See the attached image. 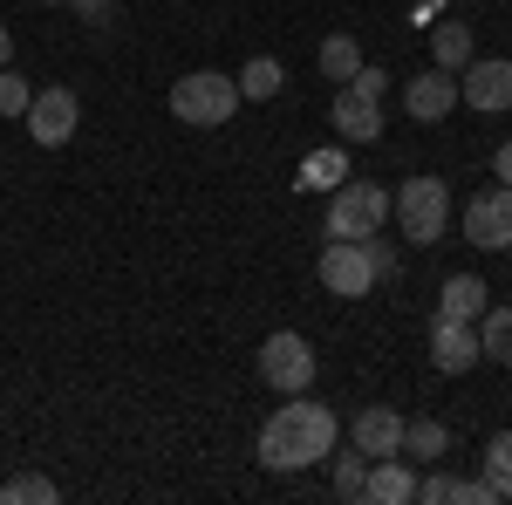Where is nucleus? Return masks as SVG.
<instances>
[{
    "label": "nucleus",
    "mask_w": 512,
    "mask_h": 505,
    "mask_svg": "<svg viewBox=\"0 0 512 505\" xmlns=\"http://www.w3.org/2000/svg\"><path fill=\"white\" fill-rule=\"evenodd\" d=\"M383 219H390V192L383 185H369V178H342L335 192H328V239H369L383 233Z\"/></svg>",
    "instance_id": "nucleus-4"
},
{
    "label": "nucleus",
    "mask_w": 512,
    "mask_h": 505,
    "mask_svg": "<svg viewBox=\"0 0 512 505\" xmlns=\"http://www.w3.org/2000/svg\"><path fill=\"white\" fill-rule=\"evenodd\" d=\"M444 451H451V430L437 424V417H403V458L444 465Z\"/></svg>",
    "instance_id": "nucleus-16"
},
{
    "label": "nucleus",
    "mask_w": 512,
    "mask_h": 505,
    "mask_svg": "<svg viewBox=\"0 0 512 505\" xmlns=\"http://www.w3.org/2000/svg\"><path fill=\"white\" fill-rule=\"evenodd\" d=\"M21 123H28V137H35L41 151H62V144L82 130V96L62 89V82H55V89H35V103H28Z\"/></svg>",
    "instance_id": "nucleus-7"
},
{
    "label": "nucleus",
    "mask_w": 512,
    "mask_h": 505,
    "mask_svg": "<svg viewBox=\"0 0 512 505\" xmlns=\"http://www.w3.org/2000/svg\"><path fill=\"white\" fill-rule=\"evenodd\" d=\"M403 110H410L417 123H444L451 110H458V76L431 62L424 76H410V82H403Z\"/></svg>",
    "instance_id": "nucleus-11"
},
{
    "label": "nucleus",
    "mask_w": 512,
    "mask_h": 505,
    "mask_svg": "<svg viewBox=\"0 0 512 505\" xmlns=\"http://www.w3.org/2000/svg\"><path fill=\"white\" fill-rule=\"evenodd\" d=\"M465 239L485 253H512V185H485L465 205Z\"/></svg>",
    "instance_id": "nucleus-8"
},
{
    "label": "nucleus",
    "mask_w": 512,
    "mask_h": 505,
    "mask_svg": "<svg viewBox=\"0 0 512 505\" xmlns=\"http://www.w3.org/2000/svg\"><path fill=\"white\" fill-rule=\"evenodd\" d=\"M431 362H437V376H472L478 362H485L478 321H444V314H437L431 321Z\"/></svg>",
    "instance_id": "nucleus-10"
},
{
    "label": "nucleus",
    "mask_w": 512,
    "mask_h": 505,
    "mask_svg": "<svg viewBox=\"0 0 512 505\" xmlns=\"http://www.w3.org/2000/svg\"><path fill=\"white\" fill-rule=\"evenodd\" d=\"M239 110V82L219 69H192V76L171 82V117L192 123V130H226Z\"/></svg>",
    "instance_id": "nucleus-3"
},
{
    "label": "nucleus",
    "mask_w": 512,
    "mask_h": 505,
    "mask_svg": "<svg viewBox=\"0 0 512 505\" xmlns=\"http://www.w3.org/2000/svg\"><path fill=\"white\" fill-rule=\"evenodd\" d=\"M355 69H362V48H355V35H328V41H321V76L349 82Z\"/></svg>",
    "instance_id": "nucleus-23"
},
{
    "label": "nucleus",
    "mask_w": 512,
    "mask_h": 505,
    "mask_svg": "<svg viewBox=\"0 0 512 505\" xmlns=\"http://www.w3.org/2000/svg\"><path fill=\"white\" fill-rule=\"evenodd\" d=\"M390 219L403 226L410 246H437L444 226H451V185L431 178V171H417V178H403L390 192Z\"/></svg>",
    "instance_id": "nucleus-2"
},
{
    "label": "nucleus",
    "mask_w": 512,
    "mask_h": 505,
    "mask_svg": "<svg viewBox=\"0 0 512 505\" xmlns=\"http://www.w3.org/2000/svg\"><path fill=\"white\" fill-rule=\"evenodd\" d=\"M28 103H35V82L0 69V117H28Z\"/></svg>",
    "instance_id": "nucleus-25"
},
{
    "label": "nucleus",
    "mask_w": 512,
    "mask_h": 505,
    "mask_svg": "<svg viewBox=\"0 0 512 505\" xmlns=\"http://www.w3.org/2000/svg\"><path fill=\"white\" fill-rule=\"evenodd\" d=\"M342 178H349V151H335V144H328V151H315L308 164H301V178H294V185H301V192H335Z\"/></svg>",
    "instance_id": "nucleus-19"
},
{
    "label": "nucleus",
    "mask_w": 512,
    "mask_h": 505,
    "mask_svg": "<svg viewBox=\"0 0 512 505\" xmlns=\"http://www.w3.org/2000/svg\"><path fill=\"white\" fill-rule=\"evenodd\" d=\"M485 485H492V499H512V430H492V444H485Z\"/></svg>",
    "instance_id": "nucleus-21"
},
{
    "label": "nucleus",
    "mask_w": 512,
    "mask_h": 505,
    "mask_svg": "<svg viewBox=\"0 0 512 505\" xmlns=\"http://www.w3.org/2000/svg\"><path fill=\"white\" fill-rule=\"evenodd\" d=\"M369 253H376V273L390 280V273H396V246H390V239H383V233H369Z\"/></svg>",
    "instance_id": "nucleus-26"
},
{
    "label": "nucleus",
    "mask_w": 512,
    "mask_h": 505,
    "mask_svg": "<svg viewBox=\"0 0 512 505\" xmlns=\"http://www.w3.org/2000/svg\"><path fill=\"white\" fill-rule=\"evenodd\" d=\"M14 62V35H7V21H0V69Z\"/></svg>",
    "instance_id": "nucleus-29"
},
{
    "label": "nucleus",
    "mask_w": 512,
    "mask_h": 505,
    "mask_svg": "<svg viewBox=\"0 0 512 505\" xmlns=\"http://www.w3.org/2000/svg\"><path fill=\"white\" fill-rule=\"evenodd\" d=\"M48 7H69V0H48Z\"/></svg>",
    "instance_id": "nucleus-30"
},
{
    "label": "nucleus",
    "mask_w": 512,
    "mask_h": 505,
    "mask_svg": "<svg viewBox=\"0 0 512 505\" xmlns=\"http://www.w3.org/2000/svg\"><path fill=\"white\" fill-rule=\"evenodd\" d=\"M328 117H335V130L349 137V144H376L383 137V103L376 96H362V89H335V103H328Z\"/></svg>",
    "instance_id": "nucleus-12"
},
{
    "label": "nucleus",
    "mask_w": 512,
    "mask_h": 505,
    "mask_svg": "<svg viewBox=\"0 0 512 505\" xmlns=\"http://www.w3.org/2000/svg\"><path fill=\"white\" fill-rule=\"evenodd\" d=\"M472 55H478V48H472V28H465V21H431V62H437V69L458 76Z\"/></svg>",
    "instance_id": "nucleus-17"
},
{
    "label": "nucleus",
    "mask_w": 512,
    "mask_h": 505,
    "mask_svg": "<svg viewBox=\"0 0 512 505\" xmlns=\"http://www.w3.org/2000/svg\"><path fill=\"white\" fill-rule=\"evenodd\" d=\"M478 349L492 355L499 369H512V308H485L478 314Z\"/></svg>",
    "instance_id": "nucleus-20"
},
{
    "label": "nucleus",
    "mask_w": 512,
    "mask_h": 505,
    "mask_svg": "<svg viewBox=\"0 0 512 505\" xmlns=\"http://www.w3.org/2000/svg\"><path fill=\"white\" fill-rule=\"evenodd\" d=\"M335 437H342V424H335V410L328 403H308V389L294 396V403H280L274 417H267V430H260V465L267 471H308L321 465V458H335Z\"/></svg>",
    "instance_id": "nucleus-1"
},
{
    "label": "nucleus",
    "mask_w": 512,
    "mask_h": 505,
    "mask_svg": "<svg viewBox=\"0 0 512 505\" xmlns=\"http://www.w3.org/2000/svg\"><path fill=\"white\" fill-rule=\"evenodd\" d=\"M362 499L410 505V499H417V471H410V458H403V451H396V458H369V485H362Z\"/></svg>",
    "instance_id": "nucleus-14"
},
{
    "label": "nucleus",
    "mask_w": 512,
    "mask_h": 505,
    "mask_svg": "<svg viewBox=\"0 0 512 505\" xmlns=\"http://www.w3.org/2000/svg\"><path fill=\"white\" fill-rule=\"evenodd\" d=\"M362 485H369V458L362 451H342L335 458V499H362Z\"/></svg>",
    "instance_id": "nucleus-24"
},
{
    "label": "nucleus",
    "mask_w": 512,
    "mask_h": 505,
    "mask_svg": "<svg viewBox=\"0 0 512 505\" xmlns=\"http://www.w3.org/2000/svg\"><path fill=\"white\" fill-rule=\"evenodd\" d=\"M355 451H362V458H396V451H403V417H396L390 403H369V410L355 417Z\"/></svg>",
    "instance_id": "nucleus-13"
},
{
    "label": "nucleus",
    "mask_w": 512,
    "mask_h": 505,
    "mask_svg": "<svg viewBox=\"0 0 512 505\" xmlns=\"http://www.w3.org/2000/svg\"><path fill=\"white\" fill-rule=\"evenodd\" d=\"M458 103H472V110H512V62L506 55H472L465 69H458Z\"/></svg>",
    "instance_id": "nucleus-9"
},
{
    "label": "nucleus",
    "mask_w": 512,
    "mask_h": 505,
    "mask_svg": "<svg viewBox=\"0 0 512 505\" xmlns=\"http://www.w3.org/2000/svg\"><path fill=\"white\" fill-rule=\"evenodd\" d=\"M0 505H55V478H41V471L0 478Z\"/></svg>",
    "instance_id": "nucleus-22"
},
{
    "label": "nucleus",
    "mask_w": 512,
    "mask_h": 505,
    "mask_svg": "<svg viewBox=\"0 0 512 505\" xmlns=\"http://www.w3.org/2000/svg\"><path fill=\"white\" fill-rule=\"evenodd\" d=\"M260 376H267V389H280V396L315 389V342L294 335V328H274V335L260 342Z\"/></svg>",
    "instance_id": "nucleus-5"
},
{
    "label": "nucleus",
    "mask_w": 512,
    "mask_h": 505,
    "mask_svg": "<svg viewBox=\"0 0 512 505\" xmlns=\"http://www.w3.org/2000/svg\"><path fill=\"white\" fill-rule=\"evenodd\" d=\"M485 308H492V287H485L478 273H451V280L437 287V314H444V321H478Z\"/></svg>",
    "instance_id": "nucleus-15"
},
{
    "label": "nucleus",
    "mask_w": 512,
    "mask_h": 505,
    "mask_svg": "<svg viewBox=\"0 0 512 505\" xmlns=\"http://www.w3.org/2000/svg\"><path fill=\"white\" fill-rule=\"evenodd\" d=\"M492 171H499V185H512V144H499V157H492Z\"/></svg>",
    "instance_id": "nucleus-28"
},
{
    "label": "nucleus",
    "mask_w": 512,
    "mask_h": 505,
    "mask_svg": "<svg viewBox=\"0 0 512 505\" xmlns=\"http://www.w3.org/2000/svg\"><path fill=\"white\" fill-rule=\"evenodd\" d=\"M69 7H76L82 21H103V14H110V0H69Z\"/></svg>",
    "instance_id": "nucleus-27"
},
{
    "label": "nucleus",
    "mask_w": 512,
    "mask_h": 505,
    "mask_svg": "<svg viewBox=\"0 0 512 505\" xmlns=\"http://www.w3.org/2000/svg\"><path fill=\"white\" fill-rule=\"evenodd\" d=\"M376 253H369V239H328L321 246V287L335 294V301H362V294H376Z\"/></svg>",
    "instance_id": "nucleus-6"
},
{
    "label": "nucleus",
    "mask_w": 512,
    "mask_h": 505,
    "mask_svg": "<svg viewBox=\"0 0 512 505\" xmlns=\"http://www.w3.org/2000/svg\"><path fill=\"white\" fill-rule=\"evenodd\" d=\"M233 82H239V103H274L280 82H287V69H280L274 55H253V62H246Z\"/></svg>",
    "instance_id": "nucleus-18"
}]
</instances>
